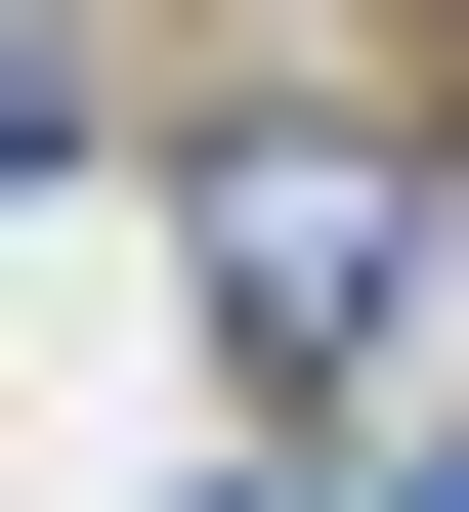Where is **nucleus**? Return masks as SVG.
<instances>
[{"label": "nucleus", "mask_w": 469, "mask_h": 512, "mask_svg": "<svg viewBox=\"0 0 469 512\" xmlns=\"http://www.w3.org/2000/svg\"><path fill=\"white\" fill-rule=\"evenodd\" d=\"M384 256H427V171H384V128H256L214 171V299H256V384H342V299Z\"/></svg>", "instance_id": "nucleus-1"}]
</instances>
